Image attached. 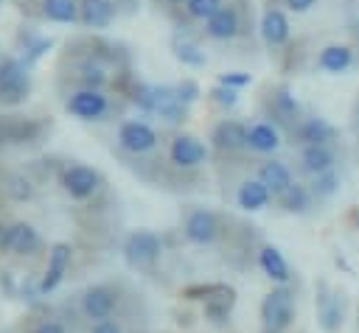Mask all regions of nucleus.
I'll use <instances>...</instances> for the list:
<instances>
[{
    "label": "nucleus",
    "mask_w": 359,
    "mask_h": 333,
    "mask_svg": "<svg viewBox=\"0 0 359 333\" xmlns=\"http://www.w3.org/2000/svg\"><path fill=\"white\" fill-rule=\"evenodd\" d=\"M261 319L269 333H283L294 319V294L289 285L272 288L261 302Z\"/></svg>",
    "instance_id": "nucleus-1"
},
{
    "label": "nucleus",
    "mask_w": 359,
    "mask_h": 333,
    "mask_svg": "<svg viewBox=\"0 0 359 333\" xmlns=\"http://www.w3.org/2000/svg\"><path fill=\"white\" fill-rule=\"evenodd\" d=\"M266 109H269V118L278 129H286L292 132L300 120H303V106L300 101L294 98V92L289 90V84H278L269 90L266 95Z\"/></svg>",
    "instance_id": "nucleus-2"
},
{
    "label": "nucleus",
    "mask_w": 359,
    "mask_h": 333,
    "mask_svg": "<svg viewBox=\"0 0 359 333\" xmlns=\"http://www.w3.org/2000/svg\"><path fill=\"white\" fill-rule=\"evenodd\" d=\"M160 255H163V241L151 229H132L123 241V257L129 266L146 269V266L157 263Z\"/></svg>",
    "instance_id": "nucleus-3"
},
{
    "label": "nucleus",
    "mask_w": 359,
    "mask_h": 333,
    "mask_svg": "<svg viewBox=\"0 0 359 333\" xmlns=\"http://www.w3.org/2000/svg\"><path fill=\"white\" fill-rule=\"evenodd\" d=\"M157 143H160V134L146 120H123L118 126V148L126 154H135V157L149 154L157 148Z\"/></svg>",
    "instance_id": "nucleus-4"
},
{
    "label": "nucleus",
    "mask_w": 359,
    "mask_h": 333,
    "mask_svg": "<svg viewBox=\"0 0 359 333\" xmlns=\"http://www.w3.org/2000/svg\"><path fill=\"white\" fill-rule=\"evenodd\" d=\"M28 90H31L28 67L14 56H3L0 59V101L17 104L28 95Z\"/></svg>",
    "instance_id": "nucleus-5"
},
{
    "label": "nucleus",
    "mask_w": 359,
    "mask_h": 333,
    "mask_svg": "<svg viewBox=\"0 0 359 333\" xmlns=\"http://www.w3.org/2000/svg\"><path fill=\"white\" fill-rule=\"evenodd\" d=\"M222 232V221L213 210H205V207H194L185 221H182V235L188 243H196V246H210Z\"/></svg>",
    "instance_id": "nucleus-6"
},
{
    "label": "nucleus",
    "mask_w": 359,
    "mask_h": 333,
    "mask_svg": "<svg viewBox=\"0 0 359 333\" xmlns=\"http://www.w3.org/2000/svg\"><path fill=\"white\" fill-rule=\"evenodd\" d=\"M289 134H292V143L306 148V146H331L339 132L331 120H325L320 115H303V120Z\"/></svg>",
    "instance_id": "nucleus-7"
},
{
    "label": "nucleus",
    "mask_w": 359,
    "mask_h": 333,
    "mask_svg": "<svg viewBox=\"0 0 359 333\" xmlns=\"http://www.w3.org/2000/svg\"><path fill=\"white\" fill-rule=\"evenodd\" d=\"M168 160L174 168L194 171L208 160V146L196 134H174L168 146Z\"/></svg>",
    "instance_id": "nucleus-8"
},
{
    "label": "nucleus",
    "mask_w": 359,
    "mask_h": 333,
    "mask_svg": "<svg viewBox=\"0 0 359 333\" xmlns=\"http://www.w3.org/2000/svg\"><path fill=\"white\" fill-rule=\"evenodd\" d=\"M65 109L79 120H101L109 112V98L101 90L81 87V90L70 92V98L65 101Z\"/></svg>",
    "instance_id": "nucleus-9"
},
{
    "label": "nucleus",
    "mask_w": 359,
    "mask_h": 333,
    "mask_svg": "<svg viewBox=\"0 0 359 333\" xmlns=\"http://www.w3.org/2000/svg\"><path fill=\"white\" fill-rule=\"evenodd\" d=\"M62 187H65V193L70 199L84 201V199H90L101 187V173L95 168H90V165H81V162L67 165L62 171Z\"/></svg>",
    "instance_id": "nucleus-10"
},
{
    "label": "nucleus",
    "mask_w": 359,
    "mask_h": 333,
    "mask_svg": "<svg viewBox=\"0 0 359 333\" xmlns=\"http://www.w3.org/2000/svg\"><path fill=\"white\" fill-rule=\"evenodd\" d=\"M241 25H244V20H241V8L236 6V3H224L208 22H205V34H208V39H216V42H227V39H236L238 34H241Z\"/></svg>",
    "instance_id": "nucleus-11"
},
{
    "label": "nucleus",
    "mask_w": 359,
    "mask_h": 333,
    "mask_svg": "<svg viewBox=\"0 0 359 333\" xmlns=\"http://www.w3.org/2000/svg\"><path fill=\"white\" fill-rule=\"evenodd\" d=\"M258 31H261V39H264L266 48H283V45H289V39H292V22H289L286 11L278 8V6H269V8L261 14Z\"/></svg>",
    "instance_id": "nucleus-12"
},
{
    "label": "nucleus",
    "mask_w": 359,
    "mask_h": 333,
    "mask_svg": "<svg viewBox=\"0 0 359 333\" xmlns=\"http://www.w3.org/2000/svg\"><path fill=\"white\" fill-rule=\"evenodd\" d=\"M210 146L222 154H236L247 148V123L236 118H222L210 132Z\"/></svg>",
    "instance_id": "nucleus-13"
},
{
    "label": "nucleus",
    "mask_w": 359,
    "mask_h": 333,
    "mask_svg": "<svg viewBox=\"0 0 359 333\" xmlns=\"http://www.w3.org/2000/svg\"><path fill=\"white\" fill-rule=\"evenodd\" d=\"M345 316V302L337 291H331L325 283H320V297H317V322L325 333H337L342 327Z\"/></svg>",
    "instance_id": "nucleus-14"
},
{
    "label": "nucleus",
    "mask_w": 359,
    "mask_h": 333,
    "mask_svg": "<svg viewBox=\"0 0 359 333\" xmlns=\"http://www.w3.org/2000/svg\"><path fill=\"white\" fill-rule=\"evenodd\" d=\"M353 62H356V50L351 45H345V42H331L317 53V67L323 73H328V76L348 73L353 67Z\"/></svg>",
    "instance_id": "nucleus-15"
},
{
    "label": "nucleus",
    "mask_w": 359,
    "mask_h": 333,
    "mask_svg": "<svg viewBox=\"0 0 359 333\" xmlns=\"http://www.w3.org/2000/svg\"><path fill=\"white\" fill-rule=\"evenodd\" d=\"M115 305H118V297H115V291H112L109 285H90V288L84 291V297H81L84 313H87L90 319H95V322L109 319L112 311H115Z\"/></svg>",
    "instance_id": "nucleus-16"
},
{
    "label": "nucleus",
    "mask_w": 359,
    "mask_h": 333,
    "mask_svg": "<svg viewBox=\"0 0 359 333\" xmlns=\"http://www.w3.org/2000/svg\"><path fill=\"white\" fill-rule=\"evenodd\" d=\"M247 148L255 154H272L280 148V129L272 120H255L247 126Z\"/></svg>",
    "instance_id": "nucleus-17"
},
{
    "label": "nucleus",
    "mask_w": 359,
    "mask_h": 333,
    "mask_svg": "<svg viewBox=\"0 0 359 333\" xmlns=\"http://www.w3.org/2000/svg\"><path fill=\"white\" fill-rule=\"evenodd\" d=\"M258 179L269 187L272 196H280L294 185V173L283 160H264L258 165Z\"/></svg>",
    "instance_id": "nucleus-18"
},
{
    "label": "nucleus",
    "mask_w": 359,
    "mask_h": 333,
    "mask_svg": "<svg viewBox=\"0 0 359 333\" xmlns=\"http://www.w3.org/2000/svg\"><path fill=\"white\" fill-rule=\"evenodd\" d=\"M118 14L115 0H79V22L87 28H107Z\"/></svg>",
    "instance_id": "nucleus-19"
},
{
    "label": "nucleus",
    "mask_w": 359,
    "mask_h": 333,
    "mask_svg": "<svg viewBox=\"0 0 359 333\" xmlns=\"http://www.w3.org/2000/svg\"><path fill=\"white\" fill-rule=\"evenodd\" d=\"M165 123L177 126V123H185L188 118V106L177 98V87L174 84H157V112Z\"/></svg>",
    "instance_id": "nucleus-20"
},
{
    "label": "nucleus",
    "mask_w": 359,
    "mask_h": 333,
    "mask_svg": "<svg viewBox=\"0 0 359 333\" xmlns=\"http://www.w3.org/2000/svg\"><path fill=\"white\" fill-rule=\"evenodd\" d=\"M337 165V151L331 146H306L300 148V171L309 176L325 173Z\"/></svg>",
    "instance_id": "nucleus-21"
},
{
    "label": "nucleus",
    "mask_w": 359,
    "mask_h": 333,
    "mask_svg": "<svg viewBox=\"0 0 359 333\" xmlns=\"http://www.w3.org/2000/svg\"><path fill=\"white\" fill-rule=\"evenodd\" d=\"M236 201H238V207H241L244 213H258V210H264V207L272 201V193H269V187L255 176V179H244V182L238 185Z\"/></svg>",
    "instance_id": "nucleus-22"
},
{
    "label": "nucleus",
    "mask_w": 359,
    "mask_h": 333,
    "mask_svg": "<svg viewBox=\"0 0 359 333\" xmlns=\"http://www.w3.org/2000/svg\"><path fill=\"white\" fill-rule=\"evenodd\" d=\"M258 266H261V269H264V274H266L269 280H275L278 285H286V283H289V277H292V271H289V263H286L283 252H280L278 246H272V243H264V246L258 249Z\"/></svg>",
    "instance_id": "nucleus-23"
},
{
    "label": "nucleus",
    "mask_w": 359,
    "mask_h": 333,
    "mask_svg": "<svg viewBox=\"0 0 359 333\" xmlns=\"http://www.w3.org/2000/svg\"><path fill=\"white\" fill-rule=\"evenodd\" d=\"M311 201H314V196H311L309 185H303V182H294L286 193L278 196V204H280L286 213H294V215L309 213V210H311Z\"/></svg>",
    "instance_id": "nucleus-24"
},
{
    "label": "nucleus",
    "mask_w": 359,
    "mask_h": 333,
    "mask_svg": "<svg viewBox=\"0 0 359 333\" xmlns=\"http://www.w3.org/2000/svg\"><path fill=\"white\" fill-rule=\"evenodd\" d=\"M39 246H42V238H39V232L31 224H25V221L11 224V252H17V255H34Z\"/></svg>",
    "instance_id": "nucleus-25"
},
{
    "label": "nucleus",
    "mask_w": 359,
    "mask_h": 333,
    "mask_svg": "<svg viewBox=\"0 0 359 333\" xmlns=\"http://www.w3.org/2000/svg\"><path fill=\"white\" fill-rule=\"evenodd\" d=\"M233 302H236V291L224 285L219 294H213L210 299H205V316H208L213 325H224V322L230 319Z\"/></svg>",
    "instance_id": "nucleus-26"
},
{
    "label": "nucleus",
    "mask_w": 359,
    "mask_h": 333,
    "mask_svg": "<svg viewBox=\"0 0 359 333\" xmlns=\"http://www.w3.org/2000/svg\"><path fill=\"white\" fill-rule=\"evenodd\" d=\"M42 17L50 22H79V0H42Z\"/></svg>",
    "instance_id": "nucleus-27"
},
{
    "label": "nucleus",
    "mask_w": 359,
    "mask_h": 333,
    "mask_svg": "<svg viewBox=\"0 0 359 333\" xmlns=\"http://www.w3.org/2000/svg\"><path fill=\"white\" fill-rule=\"evenodd\" d=\"M171 50H174L177 62H182L185 67H205L208 64L205 50L196 42H191V39H174L171 42Z\"/></svg>",
    "instance_id": "nucleus-28"
},
{
    "label": "nucleus",
    "mask_w": 359,
    "mask_h": 333,
    "mask_svg": "<svg viewBox=\"0 0 359 333\" xmlns=\"http://www.w3.org/2000/svg\"><path fill=\"white\" fill-rule=\"evenodd\" d=\"M309 190H311V196H314L317 201H325V199L337 196V190H339V173H337V168H331V171H325V173L311 176Z\"/></svg>",
    "instance_id": "nucleus-29"
},
{
    "label": "nucleus",
    "mask_w": 359,
    "mask_h": 333,
    "mask_svg": "<svg viewBox=\"0 0 359 333\" xmlns=\"http://www.w3.org/2000/svg\"><path fill=\"white\" fill-rule=\"evenodd\" d=\"M129 98H132V104H135L137 109H143V112H149V115L157 112V84L137 81V84H132Z\"/></svg>",
    "instance_id": "nucleus-30"
},
{
    "label": "nucleus",
    "mask_w": 359,
    "mask_h": 333,
    "mask_svg": "<svg viewBox=\"0 0 359 333\" xmlns=\"http://www.w3.org/2000/svg\"><path fill=\"white\" fill-rule=\"evenodd\" d=\"M227 0H185V14L191 17V20H202V22H208L222 6H224Z\"/></svg>",
    "instance_id": "nucleus-31"
},
{
    "label": "nucleus",
    "mask_w": 359,
    "mask_h": 333,
    "mask_svg": "<svg viewBox=\"0 0 359 333\" xmlns=\"http://www.w3.org/2000/svg\"><path fill=\"white\" fill-rule=\"evenodd\" d=\"M70 257H73V249H70V243H53L50 246V252H48V269H53V271H62L65 274V269L70 266Z\"/></svg>",
    "instance_id": "nucleus-32"
},
{
    "label": "nucleus",
    "mask_w": 359,
    "mask_h": 333,
    "mask_svg": "<svg viewBox=\"0 0 359 333\" xmlns=\"http://www.w3.org/2000/svg\"><path fill=\"white\" fill-rule=\"evenodd\" d=\"M50 48H53V39H50V36H39V39H36L31 48H25V50H22L20 62H22L25 67H31V64H36V62H39V59H42V56L50 50Z\"/></svg>",
    "instance_id": "nucleus-33"
},
{
    "label": "nucleus",
    "mask_w": 359,
    "mask_h": 333,
    "mask_svg": "<svg viewBox=\"0 0 359 333\" xmlns=\"http://www.w3.org/2000/svg\"><path fill=\"white\" fill-rule=\"evenodd\" d=\"M208 98H210V104H216V106H222V109H233V106L238 104V90H230V87L216 84V87H210Z\"/></svg>",
    "instance_id": "nucleus-34"
},
{
    "label": "nucleus",
    "mask_w": 359,
    "mask_h": 333,
    "mask_svg": "<svg viewBox=\"0 0 359 333\" xmlns=\"http://www.w3.org/2000/svg\"><path fill=\"white\" fill-rule=\"evenodd\" d=\"M6 190H8V193H11V199H17V201H25V199H31V196H34L31 182H28L25 176H20V173H11V176L6 179Z\"/></svg>",
    "instance_id": "nucleus-35"
},
{
    "label": "nucleus",
    "mask_w": 359,
    "mask_h": 333,
    "mask_svg": "<svg viewBox=\"0 0 359 333\" xmlns=\"http://www.w3.org/2000/svg\"><path fill=\"white\" fill-rule=\"evenodd\" d=\"M177 87V98L185 104V106H191L194 101H199V95H202V87H199V81H194V78H182L180 84H174Z\"/></svg>",
    "instance_id": "nucleus-36"
},
{
    "label": "nucleus",
    "mask_w": 359,
    "mask_h": 333,
    "mask_svg": "<svg viewBox=\"0 0 359 333\" xmlns=\"http://www.w3.org/2000/svg\"><path fill=\"white\" fill-rule=\"evenodd\" d=\"M216 81H219L222 87L241 90V87H250V84H252V73H241V70H236V73H219Z\"/></svg>",
    "instance_id": "nucleus-37"
},
{
    "label": "nucleus",
    "mask_w": 359,
    "mask_h": 333,
    "mask_svg": "<svg viewBox=\"0 0 359 333\" xmlns=\"http://www.w3.org/2000/svg\"><path fill=\"white\" fill-rule=\"evenodd\" d=\"M224 285L222 283H208V285H188L185 288V297L188 299H210L213 294H219Z\"/></svg>",
    "instance_id": "nucleus-38"
},
{
    "label": "nucleus",
    "mask_w": 359,
    "mask_h": 333,
    "mask_svg": "<svg viewBox=\"0 0 359 333\" xmlns=\"http://www.w3.org/2000/svg\"><path fill=\"white\" fill-rule=\"evenodd\" d=\"M20 294H22L25 299H36V297H42V291H39V280H34L31 274H25V280L20 283Z\"/></svg>",
    "instance_id": "nucleus-39"
},
{
    "label": "nucleus",
    "mask_w": 359,
    "mask_h": 333,
    "mask_svg": "<svg viewBox=\"0 0 359 333\" xmlns=\"http://www.w3.org/2000/svg\"><path fill=\"white\" fill-rule=\"evenodd\" d=\"M283 6L289 11H294V14H306V11H311L317 6V0H283Z\"/></svg>",
    "instance_id": "nucleus-40"
},
{
    "label": "nucleus",
    "mask_w": 359,
    "mask_h": 333,
    "mask_svg": "<svg viewBox=\"0 0 359 333\" xmlns=\"http://www.w3.org/2000/svg\"><path fill=\"white\" fill-rule=\"evenodd\" d=\"M34 333H67L65 330V325L62 322H56V319H45L42 325H36V330Z\"/></svg>",
    "instance_id": "nucleus-41"
},
{
    "label": "nucleus",
    "mask_w": 359,
    "mask_h": 333,
    "mask_svg": "<svg viewBox=\"0 0 359 333\" xmlns=\"http://www.w3.org/2000/svg\"><path fill=\"white\" fill-rule=\"evenodd\" d=\"M90 333H121V327H118V322H112V319H104V322H95Z\"/></svg>",
    "instance_id": "nucleus-42"
},
{
    "label": "nucleus",
    "mask_w": 359,
    "mask_h": 333,
    "mask_svg": "<svg viewBox=\"0 0 359 333\" xmlns=\"http://www.w3.org/2000/svg\"><path fill=\"white\" fill-rule=\"evenodd\" d=\"M0 252H11V224H0Z\"/></svg>",
    "instance_id": "nucleus-43"
},
{
    "label": "nucleus",
    "mask_w": 359,
    "mask_h": 333,
    "mask_svg": "<svg viewBox=\"0 0 359 333\" xmlns=\"http://www.w3.org/2000/svg\"><path fill=\"white\" fill-rule=\"evenodd\" d=\"M351 126H353V132L359 137V98L353 101V109H351Z\"/></svg>",
    "instance_id": "nucleus-44"
},
{
    "label": "nucleus",
    "mask_w": 359,
    "mask_h": 333,
    "mask_svg": "<svg viewBox=\"0 0 359 333\" xmlns=\"http://www.w3.org/2000/svg\"><path fill=\"white\" fill-rule=\"evenodd\" d=\"M0 285H3L8 294H14V283H11V274H8V271H0Z\"/></svg>",
    "instance_id": "nucleus-45"
},
{
    "label": "nucleus",
    "mask_w": 359,
    "mask_h": 333,
    "mask_svg": "<svg viewBox=\"0 0 359 333\" xmlns=\"http://www.w3.org/2000/svg\"><path fill=\"white\" fill-rule=\"evenodd\" d=\"M177 3H185V0H177Z\"/></svg>",
    "instance_id": "nucleus-46"
},
{
    "label": "nucleus",
    "mask_w": 359,
    "mask_h": 333,
    "mask_svg": "<svg viewBox=\"0 0 359 333\" xmlns=\"http://www.w3.org/2000/svg\"><path fill=\"white\" fill-rule=\"evenodd\" d=\"M264 333H269V330H264Z\"/></svg>",
    "instance_id": "nucleus-47"
}]
</instances>
